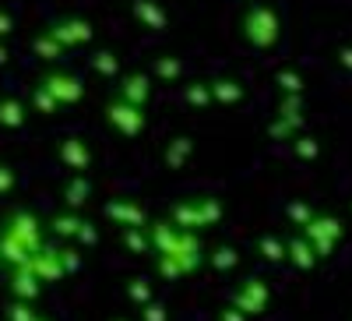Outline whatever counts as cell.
Wrapping results in <instances>:
<instances>
[{
	"instance_id": "8",
	"label": "cell",
	"mask_w": 352,
	"mask_h": 321,
	"mask_svg": "<svg viewBox=\"0 0 352 321\" xmlns=\"http://www.w3.org/2000/svg\"><path fill=\"white\" fill-rule=\"evenodd\" d=\"M0 64H4V50H0Z\"/></svg>"
},
{
	"instance_id": "7",
	"label": "cell",
	"mask_w": 352,
	"mask_h": 321,
	"mask_svg": "<svg viewBox=\"0 0 352 321\" xmlns=\"http://www.w3.org/2000/svg\"><path fill=\"white\" fill-rule=\"evenodd\" d=\"M0 28H8V18H0Z\"/></svg>"
},
{
	"instance_id": "5",
	"label": "cell",
	"mask_w": 352,
	"mask_h": 321,
	"mask_svg": "<svg viewBox=\"0 0 352 321\" xmlns=\"http://www.w3.org/2000/svg\"><path fill=\"white\" fill-rule=\"evenodd\" d=\"M53 229L60 233V237H74V233H78V229H85V226H81V222H74V219H56V222H53Z\"/></svg>"
},
{
	"instance_id": "3",
	"label": "cell",
	"mask_w": 352,
	"mask_h": 321,
	"mask_svg": "<svg viewBox=\"0 0 352 321\" xmlns=\"http://www.w3.org/2000/svg\"><path fill=\"white\" fill-rule=\"evenodd\" d=\"M8 321H36L32 307H25V304H11L8 307Z\"/></svg>"
},
{
	"instance_id": "2",
	"label": "cell",
	"mask_w": 352,
	"mask_h": 321,
	"mask_svg": "<svg viewBox=\"0 0 352 321\" xmlns=\"http://www.w3.org/2000/svg\"><path fill=\"white\" fill-rule=\"evenodd\" d=\"M11 293H14V300H32L39 293V276L32 265H18L11 272Z\"/></svg>"
},
{
	"instance_id": "1",
	"label": "cell",
	"mask_w": 352,
	"mask_h": 321,
	"mask_svg": "<svg viewBox=\"0 0 352 321\" xmlns=\"http://www.w3.org/2000/svg\"><path fill=\"white\" fill-rule=\"evenodd\" d=\"M4 233H8V237H14L18 244H25L32 254H36V251H39V244H43V229H39L36 216H28V212H14V216H8Z\"/></svg>"
},
{
	"instance_id": "9",
	"label": "cell",
	"mask_w": 352,
	"mask_h": 321,
	"mask_svg": "<svg viewBox=\"0 0 352 321\" xmlns=\"http://www.w3.org/2000/svg\"><path fill=\"white\" fill-rule=\"evenodd\" d=\"M0 265H4V258H0Z\"/></svg>"
},
{
	"instance_id": "6",
	"label": "cell",
	"mask_w": 352,
	"mask_h": 321,
	"mask_svg": "<svg viewBox=\"0 0 352 321\" xmlns=\"http://www.w3.org/2000/svg\"><path fill=\"white\" fill-rule=\"evenodd\" d=\"M11 184H14V173H11V169H4V166H0V194H4V191H8Z\"/></svg>"
},
{
	"instance_id": "10",
	"label": "cell",
	"mask_w": 352,
	"mask_h": 321,
	"mask_svg": "<svg viewBox=\"0 0 352 321\" xmlns=\"http://www.w3.org/2000/svg\"><path fill=\"white\" fill-rule=\"evenodd\" d=\"M36 321H43V318H36Z\"/></svg>"
},
{
	"instance_id": "4",
	"label": "cell",
	"mask_w": 352,
	"mask_h": 321,
	"mask_svg": "<svg viewBox=\"0 0 352 321\" xmlns=\"http://www.w3.org/2000/svg\"><path fill=\"white\" fill-rule=\"evenodd\" d=\"M0 124H21V110L18 106H11V103H4V106H0Z\"/></svg>"
}]
</instances>
